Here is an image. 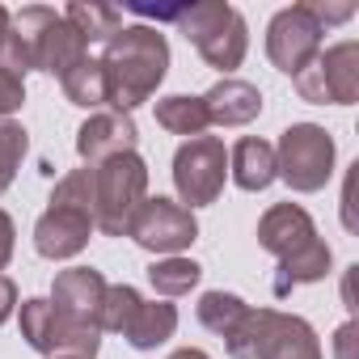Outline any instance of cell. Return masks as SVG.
<instances>
[{
	"instance_id": "cell-1",
	"label": "cell",
	"mask_w": 359,
	"mask_h": 359,
	"mask_svg": "<svg viewBox=\"0 0 359 359\" xmlns=\"http://www.w3.org/2000/svg\"><path fill=\"white\" fill-rule=\"evenodd\" d=\"M97 64H102V76H106V102L118 114H131L165 81L169 43L152 26H127L106 43V55Z\"/></svg>"
},
{
	"instance_id": "cell-2",
	"label": "cell",
	"mask_w": 359,
	"mask_h": 359,
	"mask_svg": "<svg viewBox=\"0 0 359 359\" xmlns=\"http://www.w3.org/2000/svg\"><path fill=\"white\" fill-rule=\"evenodd\" d=\"M85 55H89V47L76 39V30L64 22V13L30 5V9L9 18V39H5V55H0V64L13 68L18 76L30 72V68L64 76Z\"/></svg>"
},
{
	"instance_id": "cell-3",
	"label": "cell",
	"mask_w": 359,
	"mask_h": 359,
	"mask_svg": "<svg viewBox=\"0 0 359 359\" xmlns=\"http://www.w3.org/2000/svg\"><path fill=\"white\" fill-rule=\"evenodd\" d=\"M93 233V169H76L51 195V208L34 224V250L51 262L72 258L89 245Z\"/></svg>"
},
{
	"instance_id": "cell-4",
	"label": "cell",
	"mask_w": 359,
	"mask_h": 359,
	"mask_svg": "<svg viewBox=\"0 0 359 359\" xmlns=\"http://www.w3.org/2000/svg\"><path fill=\"white\" fill-rule=\"evenodd\" d=\"M93 169V229L106 237H127L140 203L148 199V165L135 152H118Z\"/></svg>"
},
{
	"instance_id": "cell-5",
	"label": "cell",
	"mask_w": 359,
	"mask_h": 359,
	"mask_svg": "<svg viewBox=\"0 0 359 359\" xmlns=\"http://www.w3.org/2000/svg\"><path fill=\"white\" fill-rule=\"evenodd\" d=\"M173 22H177V30L199 47V55L212 68H220V72L241 68L245 47H250V30H245V18L233 5H224V0H203V5L177 9Z\"/></svg>"
},
{
	"instance_id": "cell-6",
	"label": "cell",
	"mask_w": 359,
	"mask_h": 359,
	"mask_svg": "<svg viewBox=\"0 0 359 359\" xmlns=\"http://www.w3.org/2000/svg\"><path fill=\"white\" fill-rule=\"evenodd\" d=\"M275 173L300 195H313L334 173V140L317 123H292L275 148Z\"/></svg>"
},
{
	"instance_id": "cell-7",
	"label": "cell",
	"mask_w": 359,
	"mask_h": 359,
	"mask_svg": "<svg viewBox=\"0 0 359 359\" xmlns=\"http://www.w3.org/2000/svg\"><path fill=\"white\" fill-rule=\"evenodd\" d=\"M22 338L39 355H47V359H93L97 346H102V330L68 321L43 296H34V300L22 304Z\"/></svg>"
},
{
	"instance_id": "cell-8",
	"label": "cell",
	"mask_w": 359,
	"mask_h": 359,
	"mask_svg": "<svg viewBox=\"0 0 359 359\" xmlns=\"http://www.w3.org/2000/svg\"><path fill=\"white\" fill-rule=\"evenodd\" d=\"M224 173H229V152L216 135H195L173 152V187L191 208H208L220 199Z\"/></svg>"
},
{
	"instance_id": "cell-9",
	"label": "cell",
	"mask_w": 359,
	"mask_h": 359,
	"mask_svg": "<svg viewBox=\"0 0 359 359\" xmlns=\"http://www.w3.org/2000/svg\"><path fill=\"white\" fill-rule=\"evenodd\" d=\"M296 81V93L317 106H351L359 97V43H338L321 51Z\"/></svg>"
},
{
	"instance_id": "cell-10",
	"label": "cell",
	"mask_w": 359,
	"mask_h": 359,
	"mask_svg": "<svg viewBox=\"0 0 359 359\" xmlns=\"http://www.w3.org/2000/svg\"><path fill=\"white\" fill-rule=\"evenodd\" d=\"M321 34L325 26L313 18L309 5H292V9H279L275 22L266 26V55L279 72L287 76H300L317 55H321Z\"/></svg>"
},
{
	"instance_id": "cell-11",
	"label": "cell",
	"mask_w": 359,
	"mask_h": 359,
	"mask_svg": "<svg viewBox=\"0 0 359 359\" xmlns=\"http://www.w3.org/2000/svg\"><path fill=\"white\" fill-rule=\"evenodd\" d=\"M127 237L135 245H144L148 254H165L173 258L177 250H187L195 237H199V224H195V212L182 208V203H173V199H144Z\"/></svg>"
},
{
	"instance_id": "cell-12",
	"label": "cell",
	"mask_w": 359,
	"mask_h": 359,
	"mask_svg": "<svg viewBox=\"0 0 359 359\" xmlns=\"http://www.w3.org/2000/svg\"><path fill=\"white\" fill-rule=\"evenodd\" d=\"M102 296H106V279H102V271H93V266H72V271L55 275V287H51L55 313H64L68 321L89 325V330H97Z\"/></svg>"
},
{
	"instance_id": "cell-13",
	"label": "cell",
	"mask_w": 359,
	"mask_h": 359,
	"mask_svg": "<svg viewBox=\"0 0 359 359\" xmlns=\"http://www.w3.org/2000/svg\"><path fill=\"white\" fill-rule=\"evenodd\" d=\"M254 359H321V346H317V334L304 317L266 309Z\"/></svg>"
},
{
	"instance_id": "cell-14",
	"label": "cell",
	"mask_w": 359,
	"mask_h": 359,
	"mask_svg": "<svg viewBox=\"0 0 359 359\" xmlns=\"http://www.w3.org/2000/svg\"><path fill=\"white\" fill-rule=\"evenodd\" d=\"M135 140H140V131H135L131 114L102 110L76 131V152H81L85 165H102V161H110L118 152H135Z\"/></svg>"
},
{
	"instance_id": "cell-15",
	"label": "cell",
	"mask_w": 359,
	"mask_h": 359,
	"mask_svg": "<svg viewBox=\"0 0 359 359\" xmlns=\"http://www.w3.org/2000/svg\"><path fill=\"white\" fill-rule=\"evenodd\" d=\"M313 241H317V229H313L309 212L296 208V203H275V208L258 220V245L271 250L279 262L292 258V254H300V250L313 245Z\"/></svg>"
},
{
	"instance_id": "cell-16",
	"label": "cell",
	"mask_w": 359,
	"mask_h": 359,
	"mask_svg": "<svg viewBox=\"0 0 359 359\" xmlns=\"http://www.w3.org/2000/svg\"><path fill=\"white\" fill-rule=\"evenodd\" d=\"M199 102L208 110V123H216V127H245L262 114V93L250 81H233V76L212 85Z\"/></svg>"
},
{
	"instance_id": "cell-17",
	"label": "cell",
	"mask_w": 359,
	"mask_h": 359,
	"mask_svg": "<svg viewBox=\"0 0 359 359\" xmlns=\"http://www.w3.org/2000/svg\"><path fill=\"white\" fill-rule=\"evenodd\" d=\"M229 169H233V182L241 191H266L279 177L275 173V148L266 140H254V135L237 140V148L229 156Z\"/></svg>"
},
{
	"instance_id": "cell-18",
	"label": "cell",
	"mask_w": 359,
	"mask_h": 359,
	"mask_svg": "<svg viewBox=\"0 0 359 359\" xmlns=\"http://www.w3.org/2000/svg\"><path fill=\"white\" fill-rule=\"evenodd\" d=\"M177 330V309L165 304V300H140V309L131 313V321L123 325V338L135 346V351H152L161 342H169Z\"/></svg>"
},
{
	"instance_id": "cell-19",
	"label": "cell",
	"mask_w": 359,
	"mask_h": 359,
	"mask_svg": "<svg viewBox=\"0 0 359 359\" xmlns=\"http://www.w3.org/2000/svg\"><path fill=\"white\" fill-rule=\"evenodd\" d=\"M64 22L76 30V39L85 47L93 43H110L118 30H123V13L114 5H93V0H72V5L64 9Z\"/></svg>"
},
{
	"instance_id": "cell-20",
	"label": "cell",
	"mask_w": 359,
	"mask_h": 359,
	"mask_svg": "<svg viewBox=\"0 0 359 359\" xmlns=\"http://www.w3.org/2000/svg\"><path fill=\"white\" fill-rule=\"evenodd\" d=\"M325 275H330V245L317 237L313 245H304L300 254H292V258L279 262L275 292L287 296V287H296V283H317V279H325Z\"/></svg>"
},
{
	"instance_id": "cell-21",
	"label": "cell",
	"mask_w": 359,
	"mask_h": 359,
	"mask_svg": "<svg viewBox=\"0 0 359 359\" xmlns=\"http://www.w3.org/2000/svg\"><path fill=\"white\" fill-rule=\"evenodd\" d=\"M156 123L173 135H203L212 123H208V110L199 97H187V93H173V97H161L156 102Z\"/></svg>"
},
{
	"instance_id": "cell-22",
	"label": "cell",
	"mask_w": 359,
	"mask_h": 359,
	"mask_svg": "<svg viewBox=\"0 0 359 359\" xmlns=\"http://www.w3.org/2000/svg\"><path fill=\"white\" fill-rule=\"evenodd\" d=\"M60 85H64L68 102L81 106V110H97V106H106V76H102V64L89 60V55H85L81 64H72V68L60 76Z\"/></svg>"
},
{
	"instance_id": "cell-23",
	"label": "cell",
	"mask_w": 359,
	"mask_h": 359,
	"mask_svg": "<svg viewBox=\"0 0 359 359\" xmlns=\"http://www.w3.org/2000/svg\"><path fill=\"white\" fill-rule=\"evenodd\" d=\"M199 279H203V266L191 258H177V254L148 266V283L156 287V296H187Z\"/></svg>"
},
{
	"instance_id": "cell-24",
	"label": "cell",
	"mask_w": 359,
	"mask_h": 359,
	"mask_svg": "<svg viewBox=\"0 0 359 359\" xmlns=\"http://www.w3.org/2000/svg\"><path fill=\"white\" fill-rule=\"evenodd\" d=\"M245 300L241 296H233V292H203V300H199V321L212 330V334H220V338H229L233 330H237V321L245 317Z\"/></svg>"
},
{
	"instance_id": "cell-25",
	"label": "cell",
	"mask_w": 359,
	"mask_h": 359,
	"mask_svg": "<svg viewBox=\"0 0 359 359\" xmlns=\"http://www.w3.org/2000/svg\"><path fill=\"white\" fill-rule=\"evenodd\" d=\"M140 292L127 287V283H106V296H102V313H97V330H114L123 334V325L131 321V313L140 309Z\"/></svg>"
},
{
	"instance_id": "cell-26",
	"label": "cell",
	"mask_w": 359,
	"mask_h": 359,
	"mask_svg": "<svg viewBox=\"0 0 359 359\" xmlns=\"http://www.w3.org/2000/svg\"><path fill=\"white\" fill-rule=\"evenodd\" d=\"M22 156H26V127L22 123H0V191H9Z\"/></svg>"
},
{
	"instance_id": "cell-27",
	"label": "cell",
	"mask_w": 359,
	"mask_h": 359,
	"mask_svg": "<svg viewBox=\"0 0 359 359\" xmlns=\"http://www.w3.org/2000/svg\"><path fill=\"white\" fill-rule=\"evenodd\" d=\"M22 102H26V85H22V76H18L13 68L0 64V123H9V114L22 110Z\"/></svg>"
},
{
	"instance_id": "cell-28",
	"label": "cell",
	"mask_w": 359,
	"mask_h": 359,
	"mask_svg": "<svg viewBox=\"0 0 359 359\" xmlns=\"http://www.w3.org/2000/svg\"><path fill=\"white\" fill-rule=\"evenodd\" d=\"M334 355L338 359H359V325L355 321H342L338 334H334Z\"/></svg>"
},
{
	"instance_id": "cell-29",
	"label": "cell",
	"mask_w": 359,
	"mask_h": 359,
	"mask_svg": "<svg viewBox=\"0 0 359 359\" xmlns=\"http://www.w3.org/2000/svg\"><path fill=\"white\" fill-rule=\"evenodd\" d=\"M313 9V18L321 22V26H330V22H346L351 13H355V5H309Z\"/></svg>"
},
{
	"instance_id": "cell-30",
	"label": "cell",
	"mask_w": 359,
	"mask_h": 359,
	"mask_svg": "<svg viewBox=\"0 0 359 359\" xmlns=\"http://www.w3.org/2000/svg\"><path fill=\"white\" fill-rule=\"evenodd\" d=\"M13 220L5 216V212H0V271H5L9 266V258H13Z\"/></svg>"
},
{
	"instance_id": "cell-31",
	"label": "cell",
	"mask_w": 359,
	"mask_h": 359,
	"mask_svg": "<svg viewBox=\"0 0 359 359\" xmlns=\"http://www.w3.org/2000/svg\"><path fill=\"white\" fill-rule=\"evenodd\" d=\"M13 309H18V287H13V279L0 275V325L13 317Z\"/></svg>"
},
{
	"instance_id": "cell-32",
	"label": "cell",
	"mask_w": 359,
	"mask_h": 359,
	"mask_svg": "<svg viewBox=\"0 0 359 359\" xmlns=\"http://www.w3.org/2000/svg\"><path fill=\"white\" fill-rule=\"evenodd\" d=\"M9 18H13V13L0 5V55H5V39H9Z\"/></svg>"
},
{
	"instance_id": "cell-33",
	"label": "cell",
	"mask_w": 359,
	"mask_h": 359,
	"mask_svg": "<svg viewBox=\"0 0 359 359\" xmlns=\"http://www.w3.org/2000/svg\"><path fill=\"white\" fill-rule=\"evenodd\" d=\"M169 359H208V355H203L199 346H182V351H173Z\"/></svg>"
}]
</instances>
